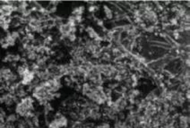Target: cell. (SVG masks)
<instances>
[{
    "label": "cell",
    "instance_id": "cell-1",
    "mask_svg": "<svg viewBox=\"0 0 190 128\" xmlns=\"http://www.w3.org/2000/svg\"><path fill=\"white\" fill-rule=\"evenodd\" d=\"M19 118L14 112H8L5 118V122L9 125H15Z\"/></svg>",
    "mask_w": 190,
    "mask_h": 128
},
{
    "label": "cell",
    "instance_id": "cell-2",
    "mask_svg": "<svg viewBox=\"0 0 190 128\" xmlns=\"http://www.w3.org/2000/svg\"><path fill=\"white\" fill-rule=\"evenodd\" d=\"M103 10L105 13V16L108 20H112L114 17L113 14V10L109 6V5H103Z\"/></svg>",
    "mask_w": 190,
    "mask_h": 128
}]
</instances>
